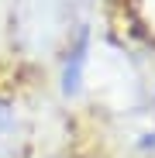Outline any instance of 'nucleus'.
I'll return each mask as SVG.
<instances>
[{"label":"nucleus","instance_id":"obj_4","mask_svg":"<svg viewBox=\"0 0 155 158\" xmlns=\"http://www.w3.org/2000/svg\"><path fill=\"white\" fill-rule=\"evenodd\" d=\"M138 144H141L145 151H155V131H152V134H145V138H141Z\"/></svg>","mask_w":155,"mask_h":158},{"label":"nucleus","instance_id":"obj_2","mask_svg":"<svg viewBox=\"0 0 155 158\" xmlns=\"http://www.w3.org/2000/svg\"><path fill=\"white\" fill-rule=\"evenodd\" d=\"M90 59V31L80 28L72 38V45L66 48V59H62V96H76L83 86V69Z\"/></svg>","mask_w":155,"mask_h":158},{"label":"nucleus","instance_id":"obj_1","mask_svg":"<svg viewBox=\"0 0 155 158\" xmlns=\"http://www.w3.org/2000/svg\"><path fill=\"white\" fill-rule=\"evenodd\" d=\"M83 10V0H14L11 41L28 55H48L62 41Z\"/></svg>","mask_w":155,"mask_h":158},{"label":"nucleus","instance_id":"obj_3","mask_svg":"<svg viewBox=\"0 0 155 158\" xmlns=\"http://www.w3.org/2000/svg\"><path fill=\"white\" fill-rule=\"evenodd\" d=\"M24 144V124L14 110V103L0 96V158H17Z\"/></svg>","mask_w":155,"mask_h":158}]
</instances>
